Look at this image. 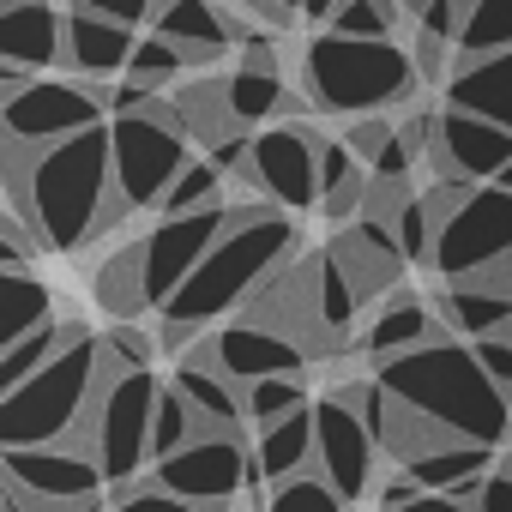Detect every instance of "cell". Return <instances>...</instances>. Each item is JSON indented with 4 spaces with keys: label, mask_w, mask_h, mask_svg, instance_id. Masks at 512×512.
Instances as JSON below:
<instances>
[{
    "label": "cell",
    "mask_w": 512,
    "mask_h": 512,
    "mask_svg": "<svg viewBox=\"0 0 512 512\" xmlns=\"http://www.w3.org/2000/svg\"><path fill=\"white\" fill-rule=\"evenodd\" d=\"M13 181V217H25L43 241V253H79L97 229L121 217L115 199V151L109 127L79 133L49 151H7Z\"/></svg>",
    "instance_id": "1"
},
{
    "label": "cell",
    "mask_w": 512,
    "mask_h": 512,
    "mask_svg": "<svg viewBox=\"0 0 512 512\" xmlns=\"http://www.w3.org/2000/svg\"><path fill=\"white\" fill-rule=\"evenodd\" d=\"M302 247V229L278 205H235L223 241L205 253V266L181 284V296L163 308V344L187 356V338H199L229 308H247L278 272H290Z\"/></svg>",
    "instance_id": "2"
},
{
    "label": "cell",
    "mask_w": 512,
    "mask_h": 512,
    "mask_svg": "<svg viewBox=\"0 0 512 512\" xmlns=\"http://www.w3.org/2000/svg\"><path fill=\"white\" fill-rule=\"evenodd\" d=\"M374 380L386 386V398L398 410H410L416 422H428L446 440L464 446H500L512 434V398L488 380V368L476 362V350L464 338H434L398 362H380Z\"/></svg>",
    "instance_id": "3"
},
{
    "label": "cell",
    "mask_w": 512,
    "mask_h": 512,
    "mask_svg": "<svg viewBox=\"0 0 512 512\" xmlns=\"http://www.w3.org/2000/svg\"><path fill=\"white\" fill-rule=\"evenodd\" d=\"M109 380V356H103V338L79 332L37 380H25L19 392L0 398V440L7 452H25V446H67L85 434V416L97 404Z\"/></svg>",
    "instance_id": "4"
},
{
    "label": "cell",
    "mask_w": 512,
    "mask_h": 512,
    "mask_svg": "<svg viewBox=\"0 0 512 512\" xmlns=\"http://www.w3.org/2000/svg\"><path fill=\"white\" fill-rule=\"evenodd\" d=\"M416 55L404 43H356V37H332L320 31L302 55V85L308 103L326 115H356L374 121L380 109L404 103L416 91Z\"/></svg>",
    "instance_id": "5"
},
{
    "label": "cell",
    "mask_w": 512,
    "mask_h": 512,
    "mask_svg": "<svg viewBox=\"0 0 512 512\" xmlns=\"http://www.w3.org/2000/svg\"><path fill=\"white\" fill-rule=\"evenodd\" d=\"M109 151H115V199H121V211H145V205L163 211L169 187L193 163V133H187L181 109L157 97L151 109L109 121Z\"/></svg>",
    "instance_id": "6"
},
{
    "label": "cell",
    "mask_w": 512,
    "mask_h": 512,
    "mask_svg": "<svg viewBox=\"0 0 512 512\" xmlns=\"http://www.w3.org/2000/svg\"><path fill=\"white\" fill-rule=\"evenodd\" d=\"M157 398H163V386L151 374H115L109 368V380H103V392H97V404L85 416V434L73 440V446H85L103 464V476L115 488H133L139 470H145V458H151Z\"/></svg>",
    "instance_id": "7"
},
{
    "label": "cell",
    "mask_w": 512,
    "mask_h": 512,
    "mask_svg": "<svg viewBox=\"0 0 512 512\" xmlns=\"http://www.w3.org/2000/svg\"><path fill=\"white\" fill-rule=\"evenodd\" d=\"M512 266V193L506 187H470V199L440 223L434 272L446 284H476Z\"/></svg>",
    "instance_id": "8"
},
{
    "label": "cell",
    "mask_w": 512,
    "mask_h": 512,
    "mask_svg": "<svg viewBox=\"0 0 512 512\" xmlns=\"http://www.w3.org/2000/svg\"><path fill=\"white\" fill-rule=\"evenodd\" d=\"M103 109L109 97L79 79H31L25 91L7 97V151H49L79 133H97L109 127Z\"/></svg>",
    "instance_id": "9"
},
{
    "label": "cell",
    "mask_w": 512,
    "mask_h": 512,
    "mask_svg": "<svg viewBox=\"0 0 512 512\" xmlns=\"http://www.w3.org/2000/svg\"><path fill=\"white\" fill-rule=\"evenodd\" d=\"M235 205H211V211H193V217H163L145 241H139V266H145V302L163 314L181 284L205 266V253L223 241Z\"/></svg>",
    "instance_id": "10"
},
{
    "label": "cell",
    "mask_w": 512,
    "mask_h": 512,
    "mask_svg": "<svg viewBox=\"0 0 512 512\" xmlns=\"http://www.w3.org/2000/svg\"><path fill=\"white\" fill-rule=\"evenodd\" d=\"M247 476H253V458H247L241 434H199V440H187L175 458L151 464V482H157L163 494L193 500V506H211V512H223V506L247 488Z\"/></svg>",
    "instance_id": "11"
},
{
    "label": "cell",
    "mask_w": 512,
    "mask_h": 512,
    "mask_svg": "<svg viewBox=\"0 0 512 512\" xmlns=\"http://www.w3.org/2000/svg\"><path fill=\"white\" fill-rule=\"evenodd\" d=\"M320 145L326 139H314L308 127H266L260 139L247 145V181L260 187L278 211H308V205H320Z\"/></svg>",
    "instance_id": "12"
},
{
    "label": "cell",
    "mask_w": 512,
    "mask_h": 512,
    "mask_svg": "<svg viewBox=\"0 0 512 512\" xmlns=\"http://www.w3.org/2000/svg\"><path fill=\"white\" fill-rule=\"evenodd\" d=\"M103 464L85 452V446H25V452H7V488L13 494H31L43 506H91L103 494Z\"/></svg>",
    "instance_id": "13"
},
{
    "label": "cell",
    "mask_w": 512,
    "mask_h": 512,
    "mask_svg": "<svg viewBox=\"0 0 512 512\" xmlns=\"http://www.w3.org/2000/svg\"><path fill=\"white\" fill-rule=\"evenodd\" d=\"M314 416H320V476L344 494V500H362V494H374L380 482H374V458H380V440L368 434V422L338 398V392H326L320 404H314Z\"/></svg>",
    "instance_id": "14"
},
{
    "label": "cell",
    "mask_w": 512,
    "mask_h": 512,
    "mask_svg": "<svg viewBox=\"0 0 512 512\" xmlns=\"http://www.w3.org/2000/svg\"><path fill=\"white\" fill-rule=\"evenodd\" d=\"M205 350H211V362H217L241 392L260 386V380H284V374L302 380V368H308V350H302L296 338H284V332H272V326H253V320L223 326L217 338H205Z\"/></svg>",
    "instance_id": "15"
},
{
    "label": "cell",
    "mask_w": 512,
    "mask_h": 512,
    "mask_svg": "<svg viewBox=\"0 0 512 512\" xmlns=\"http://www.w3.org/2000/svg\"><path fill=\"white\" fill-rule=\"evenodd\" d=\"M434 163L446 169V181H470V187H494L500 169L512 163V133L482 121V115H464V109H446L440 115V145H434Z\"/></svg>",
    "instance_id": "16"
},
{
    "label": "cell",
    "mask_w": 512,
    "mask_h": 512,
    "mask_svg": "<svg viewBox=\"0 0 512 512\" xmlns=\"http://www.w3.org/2000/svg\"><path fill=\"white\" fill-rule=\"evenodd\" d=\"M0 55L19 73H49L67 61V13L55 0H7L0 7Z\"/></svg>",
    "instance_id": "17"
},
{
    "label": "cell",
    "mask_w": 512,
    "mask_h": 512,
    "mask_svg": "<svg viewBox=\"0 0 512 512\" xmlns=\"http://www.w3.org/2000/svg\"><path fill=\"white\" fill-rule=\"evenodd\" d=\"M326 253L350 272V284H356L362 302H386V290H392V284L404 278V266H410L404 247H398V235H392L386 223H368V217H356Z\"/></svg>",
    "instance_id": "18"
},
{
    "label": "cell",
    "mask_w": 512,
    "mask_h": 512,
    "mask_svg": "<svg viewBox=\"0 0 512 512\" xmlns=\"http://www.w3.org/2000/svg\"><path fill=\"white\" fill-rule=\"evenodd\" d=\"M181 398H187V410L199 416V428L205 434H235L241 428V416H247V392L211 362V350L199 344V350H187L181 362H175V380H169Z\"/></svg>",
    "instance_id": "19"
},
{
    "label": "cell",
    "mask_w": 512,
    "mask_h": 512,
    "mask_svg": "<svg viewBox=\"0 0 512 512\" xmlns=\"http://www.w3.org/2000/svg\"><path fill=\"white\" fill-rule=\"evenodd\" d=\"M163 43H175L187 55V67H211L229 43H247V25H235L211 0H163V13L151 25Z\"/></svg>",
    "instance_id": "20"
},
{
    "label": "cell",
    "mask_w": 512,
    "mask_h": 512,
    "mask_svg": "<svg viewBox=\"0 0 512 512\" xmlns=\"http://www.w3.org/2000/svg\"><path fill=\"white\" fill-rule=\"evenodd\" d=\"M314 464H320V416H314V404L272 422V428H260V440H253V476L272 482V488L308 476Z\"/></svg>",
    "instance_id": "21"
},
{
    "label": "cell",
    "mask_w": 512,
    "mask_h": 512,
    "mask_svg": "<svg viewBox=\"0 0 512 512\" xmlns=\"http://www.w3.org/2000/svg\"><path fill=\"white\" fill-rule=\"evenodd\" d=\"M133 49H139V37L127 25L97 19V13H79V7L67 13V67L79 79H115V73H127L133 67Z\"/></svg>",
    "instance_id": "22"
},
{
    "label": "cell",
    "mask_w": 512,
    "mask_h": 512,
    "mask_svg": "<svg viewBox=\"0 0 512 512\" xmlns=\"http://www.w3.org/2000/svg\"><path fill=\"white\" fill-rule=\"evenodd\" d=\"M446 109L482 115V121L512 133V49L488 55V61H458L446 79Z\"/></svg>",
    "instance_id": "23"
},
{
    "label": "cell",
    "mask_w": 512,
    "mask_h": 512,
    "mask_svg": "<svg viewBox=\"0 0 512 512\" xmlns=\"http://www.w3.org/2000/svg\"><path fill=\"white\" fill-rule=\"evenodd\" d=\"M440 332H434V308L422 302V296H386L380 308H374V320L362 326V350L374 356V368L380 362H398V356H410V350H422V344H434Z\"/></svg>",
    "instance_id": "24"
},
{
    "label": "cell",
    "mask_w": 512,
    "mask_h": 512,
    "mask_svg": "<svg viewBox=\"0 0 512 512\" xmlns=\"http://www.w3.org/2000/svg\"><path fill=\"white\" fill-rule=\"evenodd\" d=\"M308 266H314V356H326V350H344L350 344V326L362 314V296H356L350 272L332 260V253H314Z\"/></svg>",
    "instance_id": "25"
},
{
    "label": "cell",
    "mask_w": 512,
    "mask_h": 512,
    "mask_svg": "<svg viewBox=\"0 0 512 512\" xmlns=\"http://www.w3.org/2000/svg\"><path fill=\"white\" fill-rule=\"evenodd\" d=\"M404 470L422 482V494H452V500H470V494H476V482H488L500 464H494V452H488V446L446 440V446H428L422 458H410Z\"/></svg>",
    "instance_id": "26"
},
{
    "label": "cell",
    "mask_w": 512,
    "mask_h": 512,
    "mask_svg": "<svg viewBox=\"0 0 512 512\" xmlns=\"http://www.w3.org/2000/svg\"><path fill=\"white\" fill-rule=\"evenodd\" d=\"M440 320L452 326V338L482 344V338L512 332V296L494 290V284H446V296H440Z\"/></svg>",
    "instance_id": "27"
},
{
    "label": "cell",
    "mask_w": 512,
    "mask_h": 512,
    "mask_svg": "<svg viewBox=\"0 0 512 512\" xmlns=\"http://www.w3.org/2000/svg\"><path fill=\"white\" fill-rule=\"evenodd\" d=\"M223 103H229V121L235 127H253V121H272V115L302 109L284 91V73L278 67H260V61H241V67L223 73Z\"/></svg>",
    "instance_id": "28"
},
{
    "label": "cell",
    "mask_w": 512,
    "mask_h": 512,
    "mask_svg": "<svg viewBox=\"0 0 512 512\" xmlns=\"http://www.w3.org/2000/svg\"><path fill=\"white\" fill-rule=\"evenodd\" d=\"M55 326V296L49 284H37L31 272H7L0 278V350H13L19 338Z\"/></svg>",
    "instance_id": "29"
},
{
    "label": "cell",
    "mask_w": 512,
    "mask_h": 512,
    "mask_svg": "<svg viewBox=\"0 0 512 512\" xmlns=\"http://www.w3.org/2000/svg\"><path fill=\"white\" fill-rule=\"evenodd\" d=\"M344 145L362 157V169L374 175V181H410V169H416V151H410V139H404V127H392V121H356L350 133H344Z\"/></svg>",
    "instance_id": "30"
},
{
    "label": "cell",
    "mask_w": 512,
    "mask_h": 512,
    "mask_svg": "<svg viewBox=\"0 0 512 512\" xmlns=\"http://www.w3.org/2000/svg\"><path fill=\"white\" fill-rule=\"evenodd\" d=\"M79 332H85V326H61V320H55V326H43V332L19 338L13 350H0V398L19 392L25 380H37V374H43V368H49V362L79 338Z\"/></svg>",
    "instance_id": "31"
},
{
    "label": "cell",
    "mask_w": 512,
    "mask_h": 512,
    "mask_svg": "<svg viewBox=\"0 0 512 512\" xmlns=\"http://www.w3.org/2000/svg\"><path fill=\"white\" fill-rule=\"evenodd\" d=\"M512 49V0H464L458 61H488Z\"/></svg>",
    "instance_id": "32"
},
{
    "label": "cell",
    "mask_w": 512,
    "mask_h": 512,
    "mask_svg": "<svg viewBox=\"0 0 512 512\" xmlns=\"http://www.w3.org/2000/svg\"><path fill=\"white\" fill-rule=\"evenodd\" d=\"M97 302H103V308H109L121 326H127L133 314H145V308H151V302H145V266H139V241H133V247H121L115 260L97 272Z\"/></svg>",
    "instance_id": "33"
},
{
    "label": "cell",
    "mask_w": 512,
    "mask_h": 512,
    "mask_svg": "<svg viewBox=\"0 0 512 512\" xmlns=\"http://www.w3.org/2000/svg\"><path fill=\"white\" fill-rule=\"evenodd\" d=\"M398 19H404L398 0H350V7H344L326 31H332V37H356V43H398V37H392Z\"/></svg>",
    "instance_id": "34"
},
{
    "label": "cell",
    "mask_w": 512,
    "mask_h": 512,
    "mask_svg": "<svg viewBox=\"0 0 512 512\" xmlns=\"http://www.w3.org/2000/svg\"><path fill=\"white\" fill-rule=\"evenodd\" d=\"M217 193H223V169H217L211 157H193V163L181 169V181L169 187L163 217H193V211H211V205H223Z\"/></svg>",
    "instance_id": "35"
},
{
    "label": "cell",
    "mask_w": 512,
    "mask_h": 512,
    "mask_svg": "<svg viewBox=\"0 0 512 512\" xmlns=\"http://www.w3.org/2000/svg\"><path fill=\"white\" fill-rule=\"evenodd\" d=\"M181 73H187V55H181L175 43H163L157 31H145V37H139V49H133L127 85H139V91H163V85H175Z\"/></svg>",
    "instance_id": "36"
},
{
    "label": "cell",
    "mask_w": 512,
    "mask_h": 512,
    "mask_svg": "<svg viewBox=\"0 0 512 512\" xmlns=\"http://www.w3.org/2000/svg\"><path fill=\"white\" fill-rule=\"evenodd\" d=\"M205 428H199V416L187 410V398L175 392V386H163V398H157V428H151V464H163V458H175L187 440H199Z\"/></svg>",
    "instance_id": "37"
},
{
    "label": "cell",
    "mask_w": 512,
    "mask_h": 512,
    "mask_svg": "<svg viewBox=\"0 0 512 512\" xmlns=\"http://www.w3.org/2000/svg\"><path fill=\"white\" fill-rule=\"evenodd\" d=\"M296 410H308V392H302V380H296V374L247 386V422L272 428V422H284V416H296Z\"/></svg>",
    "instance_id": "38"
},
{
    "label": "cell",
    "mask_w": 512,
    "mask_h": 512,
    "mask_svg": "<svg viewBox=\"0 0 512 512\" xmlns=\"http://www.w3.org/2000/svg\"><path fill=\"white\" fill-rule=\"evenodd\" d=\"M266 512H344V494H338L320 470H308V476H296V482L272 488Z\"/></svg>",
    "instance_id": "39"
},
{
    "label": "cell",
    "mask_w": 512,
    "mask_h": 512,
    "mask_svg": "<svg viewBox=\"0 0 512 512\" xmlns=\"http://www.w3.org/2000/svg\"><path fill=\"white\" fill-rule=\"evenodd\" d=\"M151 338L139 332V326H115L109 338H103V356H109V368L115 374H151Z\"/></svg>",
    "instance_id": "40"
},
{
    "label": "cell",
    "mask_w": 512,
    "mask_h": 512,
    "mask_svg": "<svg viewBox=\"0 0 512 512\" xmlns=\"http://www.w3.org/2000/svg\"><path fill=\"white\" fill-rule=\"evenodd\" d=\"M115 512H211V506L175 500V494H163L157 482H133V488H115Z\"/></svg>",
    "instance_id": "41"
},
{
    "label": "cell",
    "mask_w": 512,
    "mask_h": 512,
    "mask_svg": "<svg viewBox=\"0 0 512 512\" xmlns=\"http://www.w3.org/2000/svg\"><path fill=\"white\" fill-rule=\"evenodd\" d=\"M79 13H97V19H115V25H127V31H139V25H157V13H163V0H73Z\"/></svg>",
    "instance_id": "42"
},
{
    "label": "cell",
    "mask_w": 512,
    "mask_h": 512,
    "mask_svg": "<svg viewBox=\"0 0 512 512\" xmlns=\"http://www.w3.org/2000/svg\"><path fill=\"white\" fill-rule=\"evenodd\" d=\"M470 350H476V362L488 368V380L512 398V338L500 332V338H482V344H470Z\"/></svg>",
    "instance_id": "43"
},
{
    "label": "cell",
    "mask_w": 512,
    "mask_h": 512,
    "mask_svg": "<svg viewBox=\"0 0 512 512\" xmlns=\"http://www.w3.org/2000/svg\"><path fill=\"white\" fill-rule=\"evenodd\" d=\"M416 500H422V482H416L410 470H398L392 482L374 488V506H380V512H404V506H416Z\"/></svg>",
    "instance_id": "44"
},
{
    "label": "cell",
    "mask_w": 512,
    "mask_h": 512,
    "mask_svg": "<svg viewBox=\"0 0 512 512\" xmlns=\"http://www.w3.org/2000/svg\"><path fill=\"white\" fill-rule=\"evenodd\" d=\"M470 506H476V512H512V470L500 464V470H494L488 482H476Z\"/></svg>",
    "instance_id": "45"
},
{
    "label": "cell",
    "mask_w": 512,
    "mask_h": 512,
    "mask_svg": "<svg viewBox=\"0 0 512 512\" xmlns=\"http://www.w3.org/2000/svg\"><path fill=\"white\" fill-rule=\"evenodd\" d=\"M404 512H476L470 500H452V494H422L416 506H404Z\"/></svg>",
    "instance_id": "46"
},
{
    "label": "cell",
    "mask_w": 512,
    "mask_h": 512,
    "mask_svg": "<svg viewBox=\"0 0 512 512\" xmlns=\"http://www.w3.org/2000/svg\"><path fill=\"white\" fill-rule=\"evenodd\" d=\"M247 7H260V19L272 25H290V13H302V0H247Z\"/></svg>",
    "instance_id": "47"
},
{
    "label": "cell",
    "mask_w": 512,
    "mask_h": 512,
    "mask_svg": "<svg viewBox=\"0 0 512 512\" xmlns=\"http://www.w3.org/2000/svg\"><path fill=\"white\" fill-rule=\"evenodd\" d=\"M344 7H350V0H302V19H314V25H332Z\"/></svg>",
    "instance_id": "48"
},
{
    "label": "cell",
    "mask_w": 512,
    "mask_h": 512,
    "mask_svg": "<svg viewBox=\"0 0 512 512\" xmlns=\"http://www.w3.org/2000/svg\"><path fill=\"white\" fill-rule=\"evenodd\" d=\"M398 7H404V13H410V19H422V13H428V7H434V0H398Z\"/></svg>",
    "instance_id": "49"
},
{
    "label": "cell",
    "mask_w": 512,
    "mask_h": 512,
    "mask_svg": "<svg viewBox=\"0 0 512 512\" xmlns=\"http://www.w3.org/2000/svg\"><path fill=\"white\" fill-rule=\"evenodd\" d=\"M494 187H506V193H512V163H506V169H500V181H494Z\"/></svg>",
    "instance_id": "50"
},
{
    "label": "cell",
    "mask_w": 512,
    "mask_h": 512,
    "mask_svg": "<svg viewBox=\"0 0 512 512\" xmlns=\"http://www.w3.org/2000/svg\"><path fill=\"white\" fill-rule=\"evenodd\" d=\"M506 338H512V332H506Z\"/></svg>",
    "instance_id": "51"
}]
</instances>
